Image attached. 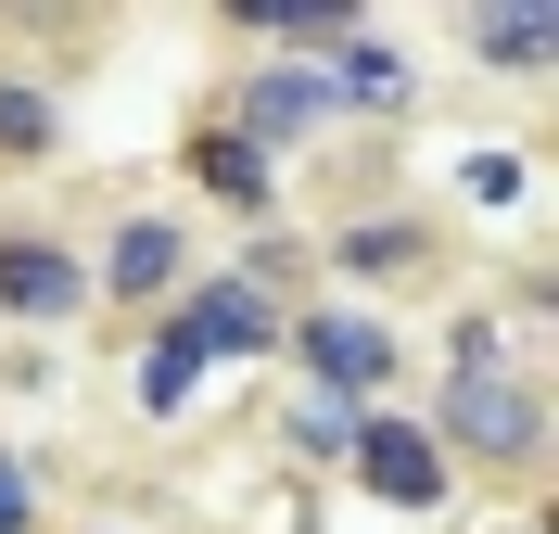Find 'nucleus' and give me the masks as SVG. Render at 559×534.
<instances>
[{
  "label": "nucleus",
  "instance_id": "a211bd4d",
  "mask_svg": "<svg viewBox=\"0 0 559 534\" xmlns=\"http://www.w3.org/2000/svg\"><path fill=\"white\" fill-rule=\"evenodd\" d=\"M76 534H128V522H76Z\"/></svg>",
  "mask_w": 559,
  "mask_h": 534
},
{
  "label": "nucleus",
  "instance_id": "f8f14e48",
  "mask_svg": "<svg viewBox=\"0 0 559 534\" xmlns=\"http://www.w3.org/2000/svg\"><path fill=\"white\" fill-rule=\"evenodd\" d=\"M457 51H471V76L534 90V76L559 64V0H471V13H457Z\"/></svg>",
  "mask_w": 559,
  "mask_h": 534
},
{
  "label": "nucleus",
  "instance_id": "1a4fd4ad",
  "mask_svg": "<svg viewBox=\"0 0 559 534\" xmlns=\"http://www.w3.org/2000/svg\"><path fill=\"white\" fill-rule=\"evenodd\" d=\"M178 178H191L229 229H280V216H293V178H280L254 141H229L216 115H191V128H178Z\"/></svg>",
  "mask_w": 559,
  "mask_h": 534
},
{
  "label": "nucleus",
  "instance_id": "6e6552de",
  "mask_svg": "<svg viewBox=\"0 0 559 534\" xmlns=\"http://www.w3.org/2000/svg\"><path fill=\"white\" fill-rule=\"evenodd\" d=\"M344 484H356L369 509H394V522H432V509L457 497V471L432 459L419 407H369V420H356V459H344Z\"/></svg>",
  "mask_w": 559,
  "mask_h": 534
},
{
  "label": "nucleus",
  "instance_id": "f257e3e1",
  "mask_svg": "<svg viewBox=\"0 0 559 534\" xmlns=\"http://www.w3.org/2000/svg\"><path fill=\"white\" fill-rule=\"evenodd\" d=\"M419 432H432V459L471 471V484H547L559 459V407H547V369H471V382H432V407H419Z\"/></svg>",
  "mask_w": 559,
  "mask_h": 534
},
{
  "label": "nucleus",
  "instance_id": "9d476101",
  "mask_svg": "<svg viewBox=\"0 0 559 534\" xmlns=\"http://www.w3.org/2000/svg\"><path fill=\"white\" fill-rule=\"evenodd\" d=\"M318 76H331V115H344V128H407V115H419V51L382 38V13H369Z\"/></svg>",
  "mask_w": 559,
  "mask_h": 534
},
{
  "label": "nucleus",
  "instance_id": "4468645a",
  "mask_svg": "<svg viewBox=\"0 0 559 534\" xmlns=\"http://www.w3.org/2000/svg\"><path fill=\"white\" fill-rule=\"evenodd\" d=\"M356 420H369V407H344V394H306V382H293V394H280V420H267V446H280L293 471H344V459H356Z\"/></svg>",
  "mask_w": 559,
  "mask_h": 534
},
{
  "label": "nucleus",
  "instance_id": "39448f33",
  "mask_svg": "<svg viewBox=\"0 0 559 534\" xmlns=\"http://www.w3.org/2000/svg\"><path fill=\"white\" fill-rule=\"evenodd\" d=\"M0 319L13 331H90V242L64 216H0Z\"/></svg>",
  "mask_w": 559,
  "mask_h": 534
},
{
  "label": "nucleus",
  "instance_id": "f03ea898",
  "mask_svg": "<svg viewBox=\"0 0 559 534\" xmlns=\"http://www.w3.org/2000/svg\"><path fill=\"white\" fill-rule=\"evenodd\" d=\"M280 369H293L306 394H344V407H394V382H407V331H394V306L306 293V306L280 319Z\"/></svg>",
  "mask_w": 559,
  "mask_h": 534
},
{
  "label": "nucleus",
  "instance_id": "20e7f679",
  "mask_svg": "<svg viewBox=\"0 0 559 534\" xmlns=\"http://www.w3.org/2000/svg\"><path fill=\"white\" fill-rule=\"evenodd\" d=\"M306 268L344 293V306H394V293L445 281V216L432 204H356V216H331V229H306Z\"/></svg>",
  "mask_w": 559,
  "mask_h": 534
},
{
  "label": "nucleus",
  "instance_id": "9b49d317",
  "mask_svg": "<svg viewBox=\"0 0 559 534\" xmlns=\"http://www.w3.org/2000/svg\"><path fill=\"white\" fill-rule=\"evenodd\" d=\"M76 141V103H64V76L26 64V51H0V178H51Z\"/></svg>",
  "mask_w": 559,
  "mask_h": 534
},
{
  "label": "nucleus",
  "instance_id": "7ed1b4c3",
  "mask_svg": "<svg viewBox=\"0 0 559 534\" xmlns=\"http://www.w3.org/2000/svg\"><path fill=\"white\" fill-rule=\"evenodd\" d=\"M76 242H90V319H128V331L166 319L178 281L204 268V229L178 204H115L103 229H76Z\"/></svg>",
  "mask_w": 559,
  "mask_h": 534
},
{
  "label": "nucleus",
  "instance_id": "2eb2a0df",
  "mask_svg": "<svg viewBox=\"0 0 559 534\" xmlns=\"http://www.w3.org/2000/svg\"><path fill=\"white\" fill-rule=\"evenodd\" d=\"M432 356H445V382H471V369H534V356H522L509 331L484 319V306H457V319H445V344H432Z\"/></svg>",
  "mask_w": 559,
  "mask_h": 534
},
{
  "label": "nucleus",
  "instance_id": "ddd939ff",
  "mask_svg": "<svg viewBox=\"0 0 559 534\" xmlns=\"http://www.w3.org/2000/svg\"><path fill=\"white\" fill-rule=\"evenodd\" d=\"M204 382H216V369L191 356V331H178V319H140V331H128V407H140L153 432L191 420V407H204Z\"/></svg>",
  "mask_w": 559,
  "mask_h": 534
},
{
  "label": "nucleus",
  "instance_id": "f3484780",
  "mask_svg": "<svg viewBox=\"0 0 559 534\" xmlns=\"http://www.w3.org/2000/svg\"><path fill=\"white\" fill-rule=\"evenodd\" d=\"M522 153H471V166H457V191H471V204H522Z\"/></svg>",
  "mask_w": 559,
  "mask_h": 534
},
{
  "label": "nucleus",
  "instance_id": "dca6fc26",
  "mask_svg": "<svg viewBox=\"0 0 559 534\" xmlns=\"http://www.w3.org/2000/svg\"><path fill=\"white\" fill-rule=\"evenodd\" d=\"M0 534H38V471H26L13 432H0Z\"/></svg>",
  "mask_w": 559,
  "mask_h": 534
},
{
  "label": "nucleus",
  "instance_id": "423d86ee",
  "mask_svg": "<svg viewBox=\"0 0 559 534\" xmlns=\"http://www.w3.org/2000/svg\"><path fill=\"white\" fill-rule=\"evenodd\" d=\"M204 115L229 128V141H254L280 178H293V153H318L331 128H344V115H331V76H318V64H242Z\"/></svg>",
  "mask_w": 559,
  "mask_h": 534
},
{
  "label": "nucleus",
  "instance_id": "0eeeda50",
  "mask_svg": "<svg viewBox=\"0 0 559 534\" xmlns=\"http://www.w3.org/2000/svg\"><path fill=\"white\" fill-rule=\"evenodd\" d=\"M166 319L191 331V356H204V369H280V319H293V306H280V293H254L242 268H191Z\"/></svg>",
  "mask_w": 559,
  "mask_h": 534
}]
</instances>
